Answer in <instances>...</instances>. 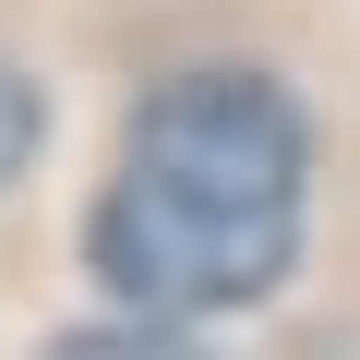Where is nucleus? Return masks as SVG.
Masks as SVG:
<instances>
[{
    "label": "nucleus",
    "mask_w": 360,
    "mask_h": 360,
    "mask_svg": "<svg viewBox=\"0 0 360 360\" xmlns=\"http://www.w3.org/2000/svg\"><path fill=\"white\" fill-rule=\"evenodd\" d=\"M312 132L264 72H180L132 108L120 168L84 217V264L144 324H205L288 276Z\"/></svg>",
    "instance_id": "obj_1"
},
{
    "label": "nucleus",
    "mask_w": 360,
    "mask_h": 360,
    "mask_svg": "<svg viewBox=\"0 0 360 360\" xmlns=\"http://www.w3.org/2000/svg\"><path fill=\"white\" fill-rule=\"evenodd\" d=\"M49 360H205V348L132 312V324H72V336H49Z\"/></svg>",
    "instance_id": "obj_2"
},
{
    "label": "nucleus",
    "mask_w": 360,
    "mask_h": 360,
    "mask_svg": "<svg viewBox=\"0 0 360 360\" xmlns=\"http://www.w3.org/2000/svg\"><path fill=\"white\" fill-rule=\"evenodd\" d=\"M37 132H49V96L0 60V180H25V156H37Z\"/></svg>",
    "instance_id": "obj_3"
}]
</instances>
